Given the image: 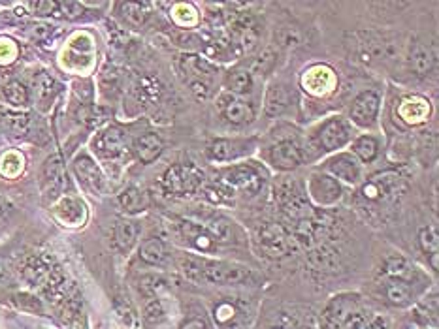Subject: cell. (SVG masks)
I'll list each match as a JSON object with an SVG mask.
<instances>
[{
	"label": "cell",
	"instance_id": "obj_6",
	"mask_svg": "<svg viewBox=\"0 0 439 329\" xmlns=\"http://www.w3.org/2000/svg\"><path fill=\"white\" fill-rule=\"evenodd\" d=\"M254 243H256V247L262 252L260 256L270 258V260H278V258L289 256L296 245L289 231L285 230L283 226L273 224V222H264V224H260L256 228Z\"/></svg>",
	"mask_w": 439,
	"mask_h": 329
},
{
	"label": "cell",
	"instance_id": "obj_44",
	"mask_svg": "<svg viewBox=\"0 0 439 329\" xmlns=\"http://www.w3.org/2000/svg\"><path fill=\"white\" fill-rule=\"evenodd\" d=\"M35 87H36V93H38V96L44 100L46 96H49V94H51L53 79L47 74H40L35 79Z\"/></svg>",
	"mask_w": 439,
	"mask_h": 329
},
{
	"label": "cell",
	"instance_id": "obj_46",
	"mask_svg": "<svg viewBox=\"0 0 439 329\" xmlns=\"http://www.w3.org/2000/svg\"><path fill=\"white\" fill-rule=\"evenodd\" d=\"M191 89H192V93L197 94L198 98H202V100L208 98L209 93H211L209 83H206V81H191Z\"/></svg>",
	"mask_w": 439,
	"mask_h": 329
},
{
	"label": "cell",
	"instance_id": "obj_23",
	"mask_svg": "<svg viewBox=\"0 0 439 329\" xmlns=\"http://www.w3.org/2000/svg\"><path fill=\"white\" fill-rule=\"evenodd\" d=\"M162 149H164V141L155 132L144 134L134 141V153L142 164H153L161 156Z\"/></svg>",
	"mask_w": 439,
	"mask_h": 329
},
{
	"label": "cell",
	"instance_id": "obj_24",
	"mask_svg": "<svg viewBox=\"0 0 439 329\" xmlns=\"http://www.w3.org/2000/svg\"><path fill=\"white\" fill-rule=\"evenodd\" d=\"M398 115L409 124H421L430 117V102L422 96H409L400 104Z\"/></svg>",
	"mask_w": 439,
	"mask_h": 329
},
{
	"label": "cell",
	"instance_id": "obj_11",
	"mask_svg": "<svg viewBox=\"0 0 439 329\" xmlns=\"http://www.w3.org/2000/svg\"><path fill=\"white\" fill-rule=\"evenodd\" d=\"M321 172L332 175L338 183H345L351 186L360 185L362 181V166L351 153H338L330 156L328 160L323 162Z\"/></svg>",
	"mask_w": 439,
	"mask_h": 329
},
{
	"label": "cell",
	"instance_id": "obj_5",
	"mask_svg": "<svg viewBox=\"0 0 439 329\" xmlns=\"http://www.w3.org/2000/svg\"><path fill=\"white\" fill-rule=\"evenodd\" d=\"M204 185L202 169H198L192 164H175L164 172L161 179L162 191L168 196L183 198L191 196Z\"/></svg>",
	"mask_w": 439,
	"mask_h": 329
},
{
	"label": "cell",
	"instance_id": "obj_42",
	"mask_svg": "<svg viewBox=\"0 0 439 329\" xmlns=\"http://www.w3.org/2000/svg\"><path fill=\"white\" fill-rule=\"evenodd\" d=\"M371 314H373V312L366 311V309H359L354 314H351V316L347 318L345 323H343L340 329H368Z\"/></svg>",
	"mask_w": 439,
	"mask_h": 329
},
{
	"label": "cell",
	"instance_id": "obj_17",
	"mask_svg": "<svg viewBox=\"0 0 439 329\" xmlns=\"http://www.w3.org/2000/svg\"><path fill=\"white\" fill-rule=\"evenodd\" d=\"M93 147L94 153H99L102 158L113 160V158H119V156L125 155V150H127V138H125V132L119 130V128H106L104 132H100L94 138Z\"/></svg>",
	"mask_w": 439,
	"mask_h": 329
},
{
	"label": "cell",
	"instance_id": "obj_40",
	"mask_svg": "<svg viewBox=\"0 0 439 329\" xmlns=\"http://www.w3.org/2000/svg\"><path fill=\"white\" fill-rule=\"evenodd\" d=\"M172 18L175 25H180L183 29L194 27L198 23V13L191 4H175L172 10Z\"/></svg>",
	"mask_w": 439,
	"mask_h": 329
},
{
	"label": "cell",
	"instance_id": "obj_26",
	"mask_svg": "<svg viewBox=\"0 0 439 329\" xmlns=\"http://www.w3.org/2000/svg\"><path fill=\"white\" fill-rule=\"evenodd\" d=\"M181 70L191 75V81H206V83H209V79L217 74V66L209 63L208 58L198 57V55H183Z\"/></svg>",
	"mask_w": 439,
	"mask_h": 329
},
{
	"label": "cell",
	"instance_id": "obj_10",
	"mask_svg": "<svg viewBox=\"0 0 439 329\" xmlns=\"http://www.w3.org/2000/svg\"><path fill=\"white\" fill-rule=\"evenodd\" d=\"M256 138H234V139H214L206 149V155L211 162H232L243 156H249L256 149Z\"/></svg>",
	"mask_w": 439,
	"mask_h": 329
},
{
	"label": "cell",
	"instance_id": "obj_22",
	"mask_svg": "<svg viewBox=\"0 0 439 329\" xmlns=\"http://www.w3.org/2000/svg\"><path fill=\"white\" fill-rule=\"evenodd\" d=\"M290 104H292V96H290L289 89L281 83L270 85L266 98H264V111H266L268 117L283 115L285 111L290 108Z\"/></svg>",
	"mask_w": 439,
	"mask_h": 329
},
{
	"label": "cell",
	"instance_id": "obj_29",
	"mask_svg": "<svg viewBox=\"0 0 439 329\" xmlns=\"http://www.w3.org/2000/svg\"><path fill=\"white\" fill-rule=\"evenodd\" d=\"M254 79L253 75L249 74L247 68H232L225 75V89L226 93L236 94V96H245V94L253 93Z\"/></svg>",
	"mask_w": 439,
	"mask_h": 329
},
{
	"label": "cell",
	"instance_id": "obj_8",
	"mask_svg": "<svg viewBox=\"0 0 439 329\" xmlns=\"http://www.w3.org/2000/svg\"><path fill=\"white\" fill-rule=\"evenodd\" d=\"M223 185L230 191H245L249 194H256L264 185V174L253 164H236L221 169Z\"/></svg>",
	"mask_w": 439,
	"mask_h": 329
},
{
	"label": "cell",
	"instance_id": "obj_27",
	"mask_svg": "<svg viewBox=\"0 0 439 329\" xmlns=\"http://www.w3.org/2000/svg\"><path fill=\"white\" fill-rule=\"evenodd\" d=\"M55 267L51 266V262L47 258H42V256H35V258H29L25 262L23 269V278L27 283L35 284V286H44L47 283V278L51 277Z\"/></svg>",
	"mask_w": 439,
	"mask_h": 329
},
{
	"label": "cell",
	"instance_id": "obj_15",
	"mask_svg": "<svg viewBox=\"0 0 439 329\" xmlns=\"http://www.w3.org/2000/svg\"><path fill=\"white\" fill-rule=\"evenodd\" d=\"M379 110H381V96L376 91H364L354 98L349 115L357 127L371 128L376 127Z\"/></svg>",
	"mask_w": 439,
	"mask_h": 329
},
{
	"label": "cell",
	"instance_id": "obj_3",
	"mask_svg": "<svg viewBox=\"0 0 439 329\" xmlns=\"http://www.w3.org/2000/svg\"><path fill=\"white\" fill-rule=\"evenodd\" d=\"M351 139H353V128L347 119L341 115L326 117L307 134V149H304V156L307 150H313V155H328L343 149Z\"/></svg>",
	"mask_w": 439,
	"mask_h": 329
},
{
	"label": "cell",
	"instance_id": "obj_32",
	"mask_svg": "<svg viewBox=\"0 0 439 329\" xmlns=\"http://www.w3.org/2000/svg\"><path fill=\"white\" fill-rule=\"evenodd\" d=\"M149 196L136 186H130L119 196V205L123 207V211H127L130 214L144 213L149 209Z\"/></svg>",
	"mask_w": 439,
	"mask_h": 329
},
{
	"label": "cell",
	"instance_id": "obj_48",
	"mask_svg": "<svg viewBox=\"0 0 439 329\" xmlns=\"http://www.w3.org/2000/svg\"><path fill=\"white\" fill-rule=\"evenodd\" d=\"M180 329H209V325L202 318H189V320L181 323Z\"/></svg>",
	"mask_w": 439,
	"mask_h": 329
},
{
	"label": "cell",
	"instance_id": "obj_2",
	"mask_svg": "<svg viewBox=\"0 0 439 329\" xmlns=\"http://www.w3.org/2000/svg\"><path fill=\"white\" fill-rule=\"evenodd\" d=\"M180 269L185 275V278L197 284L232 286V284L254 283V278H256L254 273L245 266L194 254L183 256L180 260Z\"/></svg>",
	"mask_w": 439,
	"mask_h": 329
},
{
	"label": "cell",
	"instance_id": "obj_35",
	"mask_svg": "<svg viewBox=\"0 0 439 329\" xmlns=\"http://www.w3.org/2000/svg\"><path fill=\"white\" fill-rule=\"evenodd\" d=\"M119 10H121L123 19H125L128 25H132V27H142V25H145V21H147L151 15L149 4L123 2V4H119Z\"/></svg>",
	"mask_w": 439,
	"mask_h": 329
},
{
	"label": "cell",
	"instance_id": "obj_33",
	"mask_svg": "<svg viewBox=\"0 0 439 329\" xmlns=\"http://www.w3.org/2000/svg\"><path fill=\"white\" fill-rule=\"evenodd\" d=\"M140 258L149 266H161L168 258V249L161 237H151L142 243L140 247Z\"/></svg>",
	"mask_w": 439,
	"mask_h": 329
},
{
	"label": "cell",
	"instance_id": "obj_37",
	"mask_svg": "<svg viewBox=\"0 0 439 329\" xmlns=\"http://www.w3.org/2000/svg\"><path fill=\"white\" fill-rule=\"evenodd\" d=\"M2 96L6 98L8 104L16 105V108H21V105L29 102V91L19 81H10V83H6L2 87Z\"/></svg>",
	"mask_w": 439,
	"mask_h": 329
},
{
	"label": "cell",
	"instance_id": "obj_30",
	"mask_svg": "<svg viewBox=\"0 0 439 329\" xmlns=\"http://www.w3.org/2000/svg\"><path fill=\"white\" fill-rule=\"evenodd\" d=\"M140 236L138 222L132 220H119L113 228V245L117 250L128 252L136 245V239Z\"/></svg>",
	"mask_w": 439,
	"mask_h": 329
},
{
	"label": "cell",
	"instance_id": "obj_43",
	"mask_svg": "<svg viewBox=\"0 0 439 329\" xmlns=\"http://www.w3.org/2000/svg\"><path fill=\"white\" fill-rule=\"evenodd\" d=\"M0 168H2V172H4L8 177H16V175L23 169V158H21L18 153H8V155L2 158Z\"/></svg>",
	"mask_w": 439,
	"mask_h": 329
},
{
	"label": "cell",
	"instance_id": "obj_38",
	"mask_svg": "<svg viewBox=\"0 0 439 329\" xmlns=\"http://www.w3.org/2000/svg\"><path fill=\"white\" fill-rule=\"evenodd\" d=\"M168 318V311L164 301L155 297L151 299L144 309V322L147 325H162V322Z\"/></svg>",
	"mask_w": 439,
	"mask_h": 329
},
{
	"label": "cell",
	"instance_id": "obj_14",
	"mask_svg": "<svg viewBox=\"0 0 439 329\" xmlns=\"http://www.w3.org/2000/svg\"><path fill=\"white\" fill-rule=\"evenodd\" d=\"M172 226L175 237H180V241L185 243L187 247L200 250V252H209L215 249L214 237L209 236L202 224L185 219H175Z\"/></svg>",
	"mask_w": 439,
	"mask_h": 329
},
{
	"label": "cell",
	"instance_id": "obj_21",
	"mask_svg": "<svg viewBox=\"0 0 439 329\" xmlns=\"http://www.w3.org/2000/svg\"><path fill=\"white\" fill-rule=\"evenodd\" d=\"M64 188V168L61 156L53 155L44 166V192L47 198H55Z\"/></svg>",
	"mask_w": 439,
	"mask_h": 329
},
{
	"label": "cell",
	"instance_id": "obj_19",
	"mask_svg": "<svg viewBox=\"0 0 439 329\" xmlns=\"http://www.w3.org/2000/svg\"><path fill=\"white\" fill-rule=\"evenodd\" d=\"M53 214L64 226H81L87 219L85 205L80 200H75V198H63L53 207Z\"/></svg>",
	"mask_w": 439,
	"mask_h": 329
},
{
	"label": "cell",
	"instance_id": "obj_34",
	"mask_svg": "<svg viewBox=\"0 0 439 329\" xmlns=\"http://www.w3.org/2000/svg\"><path fill=\"white\" fill-rule=\"evenodd\" d=\"M419 245H421L422 252L430 258V266L433 271H438V252H439V239L435 226H426L422 228L419 233Z\"/></svg>",
	"mask_w": 439,
	"mask_h": 329
},
{
	"label": "cell",
	"instance_id": "obj_49",
	"mask_svg": "<svg viewBox=\"0 0 439 329\" xmlns=\"http://www.w3.org/2000/svg\"><path fill=\"white\" fill-rule=\"evenodd\" d=\"M53 32V27H47V25H38V27H35V30H32V36L35 38H46V36H49Z\"/></svg>",
	"mask_w": 439,
	"mask_h": 329
},
{
	"label": "cell",
	"instance_id": "obj_28",
	"mask_svg": "<svg viewBox=\"0 0 439 329\" xmlns=\"http://www.w3.org/2000/svg\"><path fill=\"white\" fill-rule=\"evenodd\" d=\"M379 150H381V139L373 134L359 136L351 145V155H354L357 160L364 162V164H371L376 160L379 156Z\"/></svg>",
	"mask_w": 439,
	"mask_h": 329
},
{
	"label": "cell",
	"instance_id": "obj_13",
	"mask_svg": "<svg viewBox=\"0 0 439 329\" xmlns=\"http://www.w3.org/2000/svg\"><path fill=\"white\" fill-rule=\"evenodd\" d=\"M217 108L221 110V115L225 117L230 124H236V127H243V124L253 122L254 115H256V110H254V105L251 102L243 100L242 96H236V94L226 93V91L217 100Z\"/></svg>",
	"mask_w": 439,
	"mask_h": 329
},
{
	"label": "cell",
	"instance_id": "obj_47",
	"mask_svg": "<svg viewBox=\"0 0 439 329\" xmlns=\"http://www.w3.org/2000/svg\"><path fill=\"white\" fill-rule=\"evenodd\" d=\"M368 329H392L390 328V322H388V318H385L383 314H371V320H370V325Z\"/></svg>",
	"mask_w": 439,
	"mask_h": 329
},
{
	"label": "cell",
	"instance_id": "obj_45",
	"mask_svg": "<svg viewBox=\"0 0 439 329\" xmlns=\"http://www.w3.org/2000/svg\"><path fill=\"white\" fill-rule=\"evenodd\" d=\"M30 8H35L38 15H51L57 10V2H32Z\"/></svg>",
	"mask_w": 439,
	"mask_h": 329
},
{
	"label": "cell",
	"instance_id": "obj_16",
	"mask_svg": "<svg viewBox=\"0 0 439 329\" xmlns=\"http://www.w3.org/2000/svg\"><path fill=\"white\" fill-rule=\"evenodd\" d=\"M335 85H338L335 72L326 64H315L302 75V87L313 96H326L334 91Z\"/></svg>",
	"mask_w": 439,
	"mask_h": 329
},
{
	"label": "cell",
	"instance_id": "obj_20",
	"mask_svg": "<svg viewBox=\"0 0 439 329\" xmlns=\"http://www.w3.org/2000/svg\"><path fill=\"white\" fill-rule=\"evenodd\" d=\"M433 64H435V55L432 49L424 44H413L407 55V66L409 72L416 77H426L432 72Z\"/></svg>",
	"mask_w": 439,
	"mask_h": 329
},
{
	"label": "cell",
	"instance_id": "obj_31",
	"mask_svg": "<svg viewBox=\"0 0 439 329\" xmlns=\"http://www.w3.org/2000/svg\"><path fill=\"white\" fill-rule=\"evenodd\" d=\"M311 266L319 271H335L338 269V264H340V258H338V250H334L330 245L323 243L315 249H311V252L307 254Z\"/></svg>",
	"mask_w": 439,
	"mask_h": 329
},
{
	"label": "cell",
	"instance_id": "obj_4",
	"mask_svg": "<svg viewBox=\"0 0 439 329\" xmlns=\"http://www.w3.org/2000/svg\"><path fill=\"white\" fill-rule=\"evenodd\" d=\"M276 200H278L279 207L290 222L311 219L315 214L311 203L307 200L306 186L300 185L296 179L279 181L276 185Z\"/></svg>",
	"mask_w": 439,
	"mask_h": 329
},
{
	"label": "cell",
	"instance_id": "obj_7",
	"mask_svg": "<svg viewBox=\"0 0 439 329\" xmlns=\"http://www.w3.org/2000/svg\"><path fill=\"white\" fill-rule=\"evenodd\" d=\"M306 194L307 200H311L319 207H334L343 198V188L332 175L313 172L306 181Z\"/></svg>",
	"mask_w": 439,
	"mask_h": 329
},
{
	"label": "cell",
	"instance_id": "obj_50",
	"mask_svg": "<svg viewBox=\"0 0 439 329\" xmlns=\"http://www.w3.org/2000/svg\"><path fill=\"white\" fill-rule=\"evenodd\" d=\"M0 213H2V203H0Z\"/></svg>",
	"mask_w": 439,
	"mask_h": 329
},
{
	"label": "cell",
	"instance_id": "obj_36",
	"mask_svg": "<svg viewBox=\"0 0 439 329\" xmlns=\"http://www.w3.org/2000/svg\"><path fill=\"white\" fill-rule=\"evenodd\" d=\"M276 63H278V51L276 49H272V47H268V49H264V51L260 53L259 57L253 58V63L249 64V74L253 75H260V77H264V75H268L270 72L273 70V66H276Z\"/></svg>",
	"mask_w": 439,
	"mask_h": 329
},
{
	"label": "cell",
	"instance_id": "obj_9",
	"mask_svg": "<svg viewBox=\"0 0 439 329\" xmlns=\"http://www.w3.org/2000/svg\"><path fill=\"white\" fill-rule=\"evenodd\" d=\"M359 309H362L359 294L334 295L326 303L323 314H321V325L323 329H340L347 318L354 314Z\"/></svg>",
	"mask_w": 439,
	"mask_h": 329
},
{
	"label": "cell",
	"instance_id": "obj_39",
	"mask_svg": "<svg viewBox=\"0 0 439 329\" xmlns=\"http://www.w3.org/2000/svg\"><path fill=\"white\" fill-rule=\"evenodd\" d=\"M2 122L6 124V128L16 136H23L27 134L30 127V117L27 113H13V111H6L2 113Z\"/></svg>",
	"mask_w": 439,
	"mask_h": 329
},
{
	"label": "cell",
	"instance_id": "obj_41",
	"mask_svg": "<svg viewBox=\"0 0 439 329\" xmlns=\"http://www.w3.org/2000/svg\"><path fill=\"white\" fill-rule=\"evenodd\" d=\"M136 93H138V98H144L145 102H155L159 100L162 93V85L153 77H144V79L138 81L136 85Z\"/></svg>",
	"mask_w": 439,
	"mask_h": 329
},
{
	"label": "cell",
	"instance_id": "obj_18",
	"mask_svg": "<svg viewBox=\"0 0 439 329\" xmlns=\"http://www.w3.org/2000/svg\"><path fill=\"white\" fill-rule=\"evenodd\" d=\"M206 231L214 237L215 243H243V231L242 228L230 220L228 217L223 214H214L206 220Z\"/></svg>",
	"mask_w": 439,
	"mask_h": 329
},
{
	"label": "cell",
	"instance_id": "obj_25",
	"mask_svg": "<svg viewBox=\"0 0 439 329\" xmlns=\"http://www.w3.org/2000/svg\"><path fill=\"white\" fill-rule=\"evenodd\" d=\"M74 169H75V175L80 177L81 183H83L89 191L100 192L104 179H102V174H100L99 166H97V164H94L89 156L87 155L78 156L74 162Z\"/></svg>",
	"mask_w": 439,
	"mask_h": 329
},
{
	"label": "cell",
	"instance_id": "obj_1",
	"mask_svg": "<svg viewBox=\"0 0 439 329\" xmlns=\"http://www.w3.org/2000/svg\"><path fill=\"white\" fill-rule=\"evenodd\" d=\"M377 286L385 303L396 309H407L415 305L419 297L430 288V280L405 258L392 256L383 264Z\"/></svg>",
	"mask_w": 439,
	"mask_h": 329
},
{
	"label": "cell",
	"instance_id": "obj_12",
	"mask_svg": "<svg viewBox=\"0 0 439 329\" xmlns=\"http://www.w3.org/2000/svg\"><path fill=\"white\" fill-rule=\"evenodd\" d=\"M304 160H306L304 149L295 139H281L268 149V162L281 172L296 169Z\"/></svg>",
	"mask_w": 439,
	"mask_h": 329
}]
</instances>
